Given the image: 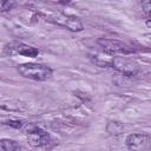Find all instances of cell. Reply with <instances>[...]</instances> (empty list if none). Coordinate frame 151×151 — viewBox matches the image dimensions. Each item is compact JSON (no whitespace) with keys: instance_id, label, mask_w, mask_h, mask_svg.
<instances>
[{"instance_id":"6","label":"cell","mask_w":151,"mask_h":151,"mask_svg":"<svg viewBox=\"0 0 151 151\" xmlns=\"http://www.w3.org/2000/svg\"><path fill=\"white\" fill-rule=\"evenodd\" d=\"M130 151H150L151 137L145 133H131L125 139Z\"/></svg>"},{"instance_id":"1","label":"cell","mask_w":151,"mask_h":151,"mask_svg":"<svg viewBox=\"0 0 151 151\" xmlns=\"http://www.w3.org/2000/svg\"><path fill=\"white\" fill-rule=\"evenodd\" d=\"M41 15L45 18V20L57 25V26H60V27H64L71 32H80L84 29V24L83 21L74 17V15H70V14H65L63 12H59V11H52L50 13H41Z\"/></svg>"},{"instance_id":"12","label":"cell","mask_w":151,"mask_h":151,"mask_svg":"<svg viewBox=\"0 0 151 151\" xmlns=\"http://www.w3.org/2000/svg\"><path fill=\"white\" fill-rule=\"evenodd\" d=\"M4 124L8 125L11 127H14V129H22L25 125V123L22 120H19V119H8V120H5Z\"/></svg>"},{"instance_id":"2","label":"cell","mask_w":151,"mask_h":151,"mask_svg":"<svg viewBox=\"0 0 151 151\" xmlns=\"http://www.w3.org/2000/svg\"><path fill=\"white\" fill-rule=\"evenodd\" d=\"M18 72L24 78L37 80V81H45L50 79L53 74V71L50 66L45 64H38V63L20 64L18 65Z\"/></svg>"},{"instance_id":"7","label":"cell","mask_w":151,"mask_h":151,"mask_svg":"<svg viewBox=\"0 0 151 151\" xmlns=\"http://www.w3.org/2000/svg\"><path fill=\"white\" fill-rule=\"evenodd\" d=\"M4 51L6 54H9V55L20 54V55L29 57V58H35L39 54L38 48L29 46V45H26V44L20 42V41H12V42L6 44Z\"/></svg>"},{"instance_id":"4","label":"cell","mask_w":151,"mask_h":151,"mask_svg":"<svg viewBox=\"0 0 151 151\" xmlns=\"http://www.w3.org/2000/svg\"><path fill=\"white\" fill-rule=\"evenodd\" d=\"M97 44L103 48V51L106 54L112 55V57H117L118 54L126 55V54H131L134 52V50L131 46H129L119 40H116V39L99 38L97 40Z\"/></svg>"},{"instance_id":"5","label":"cell","mask_w":151,"mask_h":151,"mask_svg":"<svg viewBox=\"0 0 151 151\" xmlns=\"http://www.w3.org/2000/svg\"><path fill=\"white\" fill-rule=\"evenodd\" d=\"M111 67L125 77H134L140 71V67L137 63L125 57H113Z\"/></svg>"},{"instance_id":"8","label":"cell","mask_w":151,"mask_h":151,"mask_svg":"<svg viewBox=\"0 0 151 151\" xmlns=\"http://www.w3.org/2000/svg\"><path fill=\"white\" fill-rule=\"evenodd\" d=\"M112 55H109L104 52L103 53H94L90 55V59L93 64H96L99 67H111V61H112Z\"/></svg>"},{"instance_id":"9","label":"cell","mask_w":151,"mask_h":151,"mask_svg":"<svg viewBox=\"0 0 151 151\" xmlns=\"http://www.w3.org/2000/svg\"><path fill=\"white\" fill-rule=\"evenodd\" d=\"M0 151H21V146L14 139L2 138L0 139Z\"/></svg>"},{"instance_id":"13","label":"cell","mask_w":151,"mask_h":151,"mask_svg":"<svg viewBox=\"0 0 151 151\" xmlns=\"http://www.w3.org/2000/svg\"><path fill=\"white\" fill-rule=\"evenodd\" d=\"M142 6L144 7V12L146 13V17L149 18V14H150V9H151V4H150V1H144V2L142 4Z\"/></svg>"},{"instance_id":"10","label":"cell","mask_w":151,"mask_h":151,"mask_svg":"<svg viewBox=\"0 0 151 151\" xmlns=\"http://www.w3.org/2000/svg\"><path fill=\"white\" fill-rule=\"evenodd\" d=\"M124 131V125L119 122L111 120L106 124V132L110 133L111 136H119Z\"/></svg>"},{"instance_id":"11","label":"cell","mask_w":151,"mask_h":151,"mask_svg":"<svg viewBox=\"0 0 151 151\" xmlns=\"http://www.w3.org/2000/svg\"><path fill=\"white\" fill-rule=\"evenodd\" d=\"M15 6L14 1H8V0H0V12H8L11 9H13V7Z\"/></svg>"},{"instance_id":"3","label":"cell","mask_w":151,"mask_h":151,"mask_svg":"<svg viewBox=\"0 0 151 151\" xmlns=\"http://www.w3.org/2000/svg\"><path fill=\"white\" fill-rule=\"evenodd\" d=\"M22 130L27 134V140L33 147H47V145L51 143L50 134L34 124L25 123Z\"/></svg>"}]
</instances>
